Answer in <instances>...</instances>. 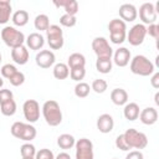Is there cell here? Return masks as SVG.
I'll use <instances>...</instances> for the list:
<instances>
[{"label":"cell","instance_id":"4fadbf2b","mask_svg":"<svg viewBox=\"0 0 159 159\" xmlns=\"http://www.w3.org/2000/svg\"><path fill=\"white\" fill-rule=\"evenodd\" d=\"M36 65L40 68H50L56 61V56L51 50H41L35 57Z\"/></svg>","mask_w":159,"mask_h":159},{"label":"cell","instance_id":"d4e9b609","mask_svg":"<svg viewBox=\"0 0 159 159\" xmlns=\"http://www.w3.org/2000/svg\"><path fill=\"white\" fill-rule=\"evenodd\" d=\"M11 21L15 26L22 27L29 22V12L26 10H17L11 15Z\"/></svg>","mask_w":159,"mask_h":159},{"label":"cell","instance_id":"60d3db41","mask_svg":"<svg viewBox=\"0 0 159 159\" xmlns=\"http://www.w3.org/2000/svg\"><path fill=\"white\" fill-rule=\"evenodd\" d=\"M145 30H147V35L152 36L155 40L159 39V25L158 24H150V25H148V27Z\"/></svg>","mask_w":159,"mask_h":159},{"label":"cell","instance_id":"ba28073f","mask_svg":"<svg viewBox=\"0 0 159 159\" xmlns=\"http://www.w3.org/2000/svg\"><path fill=\"white\" fill-rule=\"evenodd\" d=\"M147 26L143 24H135L134 26H132L127 34V41L132 45V46H139L143 43L145 35H147Z\"/></svg>","mask_w":159,"mask_h":159},{"label":"cell","instance_id":"d6a6232c","mask_svg":"<svg viewBox=\"0 0 159 159\" xmlns=\"http://www.w3.org/2000/svg\"><path fill=\"white\" fill-rule=\"evenodd\" d=\"M84 76H86V68L84 67H77V68L70 70V77H71V80H73L76 82H82Z\"/></svg>","mask_w":159,"mask_h":159},{"label":"cell","instance_id":"ee69618b","mask_svg":"<svg viewBox=\"0 0 159 159\" xmlns=\"http://www.w3.org/2000/svg\"><path fill=\"white\" fill-rule=\"evenodd\" d=\"M55 159H71V155L68 153H66V152H61V153L57 154V157Z\"/></svg>","mask_w":159,"mask_h":159},{"label":"cell","instance_id":"7c38bea8","mask_svg":"<svg viewBox=\"0 0 159 159\" xmlns=\"http://www.w3.org/2000/svg\"><path fill=\"white\" fill-rule=\"evenodd\" d=\"M139 17H140L143 25L144 24H147V25L155 24L157 17H158V14L155 11V5L152 2L142 4L139 7Z\"/></svg>","mask_w":159,"mask_h":159},{"label":"cell","instance_id":"d590c367","mask_svg":"<svg viewBox=\"0 0 159 159\" xmlns=\"http://www.w3.org/2000/svg\"><path fill=\"white\" fill-rule=\"evenodd\" d=\"M60 24L65 27H73L77 24V17L73 15H68V14H63L60 17Z\"/></svg>","mask_w":159,"mask_h":159},{"label":"cell","instance_id":"e575fe53","mask_svg":"<svg viewBox=\"0 0 159 159\" xmlns=\"http://www.w3.org/2000/svg\"><path fill=\"white\" fill-rule=\"evenodd\" d=\"M0 72H1V76L5 77V78H11L16 72H17V68L16 66L11 65V63H5L1 68H0Z\"/></svg>","mask_w":159,"mask_h":159},{"label":"cell","instance_id":"74e56055","mask_svg":"<svg viewBox=\"0 0 159 159\" xmlns=\"http://www.w3.org/2000/svg\"><path fill=\"white\" fill-rule=\"evenodd\" d=\"M35 159H55V155H53L52 150L43 148V149H40L39 152H36Z\"/></svg>","mask_w":159,"mask_h":159},{"label":"cell","instance_id":"f1b7e54d","mask_svg":"<svg viewBox=\"0 0 159 159\" xmlns=\"http://www.w3.org/2000/svg\"><path fill=\"white\" fill-rule=\"evenodd\" d=\"M0 111L6 117L14 116L16 113V102L14 99H11V101H7V102L0 104Z\"/></svg>","mask_w":159,"mask_h":159},{"label":"cell","instance_id":"484cf974","mask_svg":"<svg viewBox=\"0 0 159 159\" xmlns=\"http://www.w3.org/2000/svg\"><path fill=\"white\" fill-rule=\"evenodd\" d=\"M75 143H76L75 137L72 134H68V133H63L57 138V145L61 149H65V150L71 149L72 147H75Z\"/></svg>","mask_w":159,"mask_h":159},{"label":"cell","instance_id":"ffe728a7","mask_svg":"<svg viewBox=\"0 0 159 159\" xmlns=\"http://www.w3.org/2000/svg\"><path fill=\"white\" fill-rule=\"evenodd\" d=\"M139 106L135 103V102H129V103H125L124 104V109H123V114H124V118L133 122L135 119H138L139 117Z\"/></svg>","mask_w":159,"mask_h":159},{"label":"cell","instance_id":"8fae6325","mask_svg":"<svg viewBox=\"0 0 159 159\" xmlns=\"http://www.w3.org/2000/svg\"><path fill=\"white\" fill-rule=\"evenodd\" d=\"M24 117L29 123H35L40 118V104L36 99H27L22 104Z\"/></svg>","mask_w":159,"mask_h":159},{"label":"cell","instance_id":"4316f807","mask_svg":"<svg viewBox=\"0 0 159 159\" xmlns=\"http://www.w3.org/2000/svg\"><path fill=\"white\" fill-rule=\"evenodd\" d=\"M52 73H53V77L56 80H66L70 76V68L66 63L60 62V63H56L53 66Z\"/></svg>","mask_w":159,"mask_h":159},{"label":"cell","instance_id":"2e32d148","mask_svg":"<svg viewBox=\"0 0 159 159\" xmlns=\"http://www.w3.org/2000/svg\"><path fill=\"white\" fill-rule=\"evenodd\" d=\"M113 127H114V120L111 114L103 113L97 118V129L101 133H103V134L111 133L113 130Z\"/></svg>","mask_w":159,"mask_h":159},{"label":"cell","instance_id":"f546056e","mask_svg":"<svg viewBox=\"0 0 159 159\" xmlns=\"http://www.w3.org/2000/svg\"><path fill=\"white\" fill-rule=\"evenodd\" d=\"M89 91H91V87L86 82H78L75 86V94L78 98H86L89 94Z\"/></svg>","mask_w":159,"mask_h":159},{"label":"cell","instance_id":"cb8c5ba5","mask_svg":"<svg viewBox=\"0 0 159 159\" xmlns=\"http://www.w3.org/2000/svg\"><path fill=\"white\" fill-rule=\"evenodd\" d=\"M11 12H12V7H11L10 1L0 0V24L1 25L6 24L10 20Z\"/></svg>","mask_w":159,"mask_h":159},{"label":"cell","instance_id":"f35d334b","mask_svg":"<svg viewBox=\"0 0 159 159\" xmlns=\"http://www.w3.org/2000/svg\"><path fill=\"white\" fill-rule=\"evenodd\" d=\"M14 99V94L10 89L7 88H0V104L7 102V101H11Z\"/></svg>","mask_w":159,"mask_h":159},{"label":"cell","instance_id":"9c48e42d","mask_svg":"<svg viewBox=\"0 0 159 159\" xmlns=\"http://www.w3.org/2000/svg\"><path fill=\"white\" fill-rule=\"evenodd\" d=\"M76 159H93V143L87 138H81L75 143Z\"/></svg>","mask_w":159,"mask_h":159},{"label":"cell","instance_id":"7bdbcfd3","mask_svg":"<svg viewBox=\"0 0 159 159\" xmlns=\"http://www.w3.org/2000/svg\"><path fill=\"white\" fill-rule=\"evenodd\" d=\"M150 83L153 86V88L158 89L159 88V72H154L152 78H150Z\"/></svg>","mask_w":159,"mask_h":159},{"label":"cell","instance_id":"b9f144b4","mask_svg":"<svg viewBox=\"0 0 159 159\" xmlns=\"http://www.w3.org/2000/svg\"><path fill=\"white\" fill-rule=\"evenodd\" d=\"M125 159H144V155L140 150H132L127 154Z\"/></svg>","mask_w":159,"mask_h":159},{"label":"cell","instance_id":"6da1fadb","mask_svg":"<svg viewBox=\"0 0 159 159\" xmlns=\"http://www.w3.org/2000/svg\"><path fill=\"white\" fill-rule=\"evenodd\" d=\"M42 116L45 118V122L51 125V127H56L58 124H61L62 122V111L60 108V104L53 101V99H50V101H46L43 104H42Z\"/></svg>","mask_w":159,"mask_h":159},{"label":"cell","instance_id":"277c9868","mask_svg":"<svg viewBox=\"0 0 159 159\" xmlns=\"http://www.w3.org/2000/svg\"><path fill=\"white\" fill-rule=\"evenodd\" d=\"M1 39H2L4 43L11 48L24 45V42L26 40L24 32L17 30L14 26H5L1 30Z\"/></svg>","mask_w":159,"mask_h":159},{"label":"cell","instance_id":"f6af8a7d","mask_svg":"<svg viewBox=\"0 0 159 159\" xmlns=\"http://www.w3.org/2000/svg\"><path fill=\"white\" fill-rule=\"evenodd\" d=\"M154 102H155L157 106H159V93H158V92H157L155 96H154Z\"/></svg>","mask_w":159,"mask_h":159},{"label":"cell","instance_id":"e0dca14e","mask_svg":"<svg viewBox=\"0 0 159 159\" xmlns=\"http://www.w3.org/2000/svg\"><path fill=\"white\" fill-rule=\"evenodd\" d=\"M29 50L25 45H21V46H17V47H14L11 48V58L15 63L17 65H26L27 61H29Z\"/></svg>","mask_w":159,"mask_h":159},{"label":"cell","instance_id":"4dcf8cb0","mask_svg":"<svg viewBox=\"0 0 159 159\" xmlns=\"http://www.w3.org/2000/svg\"><path fill=\"white\" fill-rule=\"evenodd\" d=\"M20 153L22 158H35L36 155V148L31 143H24L20 148Z\"/></svg>","mask_w":159,"mask_h":159},{"label":"cell","instance_id":"3957f363","mask_svg":"<svg viewBox=\"0 0 159 159\" xmlns=\"http://www.w3.org/2000/svg\"><path fill=\"white\" fill-rule=\"evenodd\" d=\"M10 132L15 138L21 139L24 142H31L32 139L36 138V134H37L36 128L31 123H24V122L12 123Z\"/></svg>","mask_w":159,"mask_h":159},{"label":"cell","instance_id":"ab89813d","mask_svg":"<svg viewBox=\"0 0 159 159\" xmlns=\"http://www.w3.org/2000/svg\"><path fill=\"white\" fill-rule=\"evenodd\" d=\"M116 147H117L118 149L123 150V152H127V150H129V149H130V148H129V145L127 144V142H125V139H124V135H123V134H119V135L116 138Z\"/></svg>","mask_w":159,"mask_h":159},{"label":"cell","instance_id":"1f68e13d","mask_svg":"<svg viewBox=\"0 0 159 159\" xmlns=\"http://www.w3.org/2000/svg\"><path fill=\"white\" fill-rule=\"evenodd\" d=\"M63 10H65V14L76 16V14L78 12V2L76 0H65Z\"/></svg>","mask_w":159,"mask_h":159},{"label":"cell","instance_id":"7402d4cb","mask_svg":"<svg viewBox=\"0 0 159 159\" xmlns=\"http://www.w3.org/2000/svg\"><path fill=\"white\" fill-rule=\"evenodd\" d=\"M68 68H77V67H84L86 66V57L80 52H73L70 55L67 60Z\"/></svg>","mask_w":159,"mask_h":159},{"label":"cell","instance_id":"5bb4252c","mask_svg":"<svg viewBox=\"0 0 159 159\" xmlns=\"http://www.w3.org/2000/svg\"><path fill=\"white\" fill-rule=\"evenodd\" d=\"M132 60L130 51L127 47H119L113 52V62L118 67H125Z\"/></svg>","mask_w":159,"mask_h":159},{"label":"cell","instance_id":"c3c4849f","mask_svg":"<svg viewBox=\"0 0 159 159\" xmlns=\"http://www.w3.org/2000/svg\"><path fill=\"white\" fill-rule=\"evenodd\" d=\"M1 58H2V56H1V52H0V62H1Z\"/></svg>","mask_w":159,"mask_h":159},{"label":"cell","instance_id":"836d02e7","mask_svg":"<svg viewBox=\"0 0 159 159\" xmlns=\"http://www.w3.org/2000/svg\"><path fill=\"white\" fill-rule=\"evenodd\" d=\"M107 87H108V83L104 80H102V78H96L92 82V86H91V88L96 93H104L106 89H107Z\"/></svg>","mask_w":159,"mask_h":159},{"label":"cell","instance_id":"7a4b0ae2","mask_svg":"<svg viewBox=\"0 0 159 159\" xmlns=\"http://www.w3.org/2000/svg\"><path fill=\"white\" fill-rule=\"evenodd\" d=\"M129 68H130V72L132 73L138 75V76H143V77L152 76L155 72V67H154L153 62L148 57H145L143 55L134 56L130 60Z\"/></svg>","mask_w":159,"mask_h":159},{"label":"cell","instance_id":"681fc988","mask_svg":"<svg viewBox=\"0 0 159 159\" xmlns=\"http://www.w3.org/2000/svg\"><path fill=\"white\" fill-rule=\"evenodd\" d=\"M113 159H117V158H113Z\"/></svg>","mask_w":159,"mask_h":159},{"label":"cell","instance_id":"8992f818","mask_svg":"<svg viewBox=\"0 0 159 159\" xmlns=\"http://www.w3.org/2000/svg\"><path fill=\"white\" fill-rule=\"evenodd\" d=\"M124 139L127 142V144L129 145L130 149H144L148 145V138L144 133L138 132L134 128H129L127 129L124 133Z\"/></svg>","mask_w":159,"mask_h":159},{"label":"cell","instance_id":"44dd1931","mask_svg":"<svg viewBox=\"0 0 159 159\" xmlns=\"http://www.w3.org/2000/svg\"><path fill=\"white\" fill-rule=\"evenodd\" d=\"M111 101L116 106H124L128 102V93L123 88H114L111 92Z\"/></svg>","mask_w":159,"mask_h":159},{"label":"cell","instance_id":"603a6c76","mask_svg":"<svg viewBox=\"0 0 159 159\" xmlns=\"http://www.w3.org/2000/svg\"><path fill=\"white\" fill-rule=\"evenodd\" d=\"M112 66H113V62H112V58L109 57H97L96 60V68L99 73H103V75H107L112 71Z\"/></svg>","mask_w":159,"mask_h":159},{"label":"cell","instance_id":"5b68a950","mask_svg":"<svg viewBox=\"0 0 159 159\" xmlns=\"http://www.w3.org/2000/svg\"><path fill=\"white\" fill-rule=\"evenodd\" d=\"M109 30V40L112 43L120 45L127 39V25L120 19H113L108 24Z\"/></svg>","mask_w":159,"mask_h":159},{"label":"cell","instance_id":"83f0119b","mask_svg":"<svg viewBox=\"0 0 159 159\" xmlns=\"http://www.w3.org/2000/svg\"><path fill=\"white\" fill-rule=\"evenodd\" d=\"M34 26L39 31H46L50 26V19L46 14H40L34 20Z\"/></svg>","mask_w":159,"mask_h":159},{"label":"cell","instance_id":"8d00e7d4","mask_svg":"<svg viewBox=\"0 0 159 159\" xmlns=\"http://www.w3.org/2000/svg\"><path fill=\"white\" fill-rule=\"evenodd\" d=\"M9 82H10L14 87H19V86H21V84L25 82V75H24L22 72L17 71L11 78H9Z\"/></svg>","mask_w":159,"mask_h":159},{"label":"cell","instance_id":"d6986e66","mask_svg":"<svg viewBox=\"0 0 159 159\" xmlns=\"http://www.w3.org/2000/svg\"><path fill=\"white\" fill-rule=\"evenodd\" d=\"M26 47L30 48V50H34V51H37V50H41L45 45V37L40 34V32H32L30 34L26 40Z\"/></svg>","mask_w":159,"mask_h":159},{"label":"cell","instance_id":"ac0fdd59","mask_svg":"<svg viewBox=\"0 0 159 159\" xmlns=\"http://www.w3.org/2000/svg\"><path fill=\"white\" fill-rule=\"evenodd\" d=\"M140 122L145 125H153L158 120V111L154 107H147L143 111H140L139 117Z\"/></svg>","mask_w":159,"mask_h":159},{"label":"cell","instance_id":"30bf717a","mask_svg":"<svg viewBox=\"0 0 159 159\" xmlns=\"http://www.w3.org/2000/svg\"><path fill=\"white\" fill-rule=\"evenodd\" d=\"M92 50L97 55V57H109L113 56V48L109 46L108 40L106 37H94L92 41Z\"/></svg>","mask_w":159,"mask_h":159},{"label":"cell","instance_id":"bcb514c9","mask_svg":"<svg viewBox=\"0 0 159 159\" xmlns=\"http://www.w3.org/2000/svg\"><path fill=\"white\" fill-rule=\"evenodd\" d=\"M4 86V80H2V77H0V88Z\"/></svg>","mask_w":159,"mask_h":159},{"label":"cell","instance_id":"52a82bcc","mask_svg":"<svg viewBox=\"0 0 159 159\" xmlns=\"http://www.w3.org/2000/svg\"><path fill=\"white\" fill-rule=\"evenodd\" d=\"M47 43L51 50H60L63 47V31L58 25H50L46 30Z\"/></svg>","mask_w":159,"mask_h":159},{"label":"cell","instance_id":"7dc6e473","mask_svg":"<svg viewBox=\"0 0 159 159\" xmlns=\"http://www.w3.org/2000/svg\"><path fill=\"white\" fill-rule=\"evenodd\" d=\"M22 159H35V158H22Z\"/></svg>","mask_w":159,"mask_h":159},{"label":"cell","instance_id":"9a60e30c","mask_svg":"<svg viewBox=\"0 0 159 159\" xmlns=\"http://www.w3.org/2000/svg\"><path fill=\"white\" fill-rule=\"evenodd\" d=\"M119 16L124 22H132L137 19L138 11L133 4H122L119 6Z\"/></svg>","mask_w":159,"mask_h":159}]
</instances>
